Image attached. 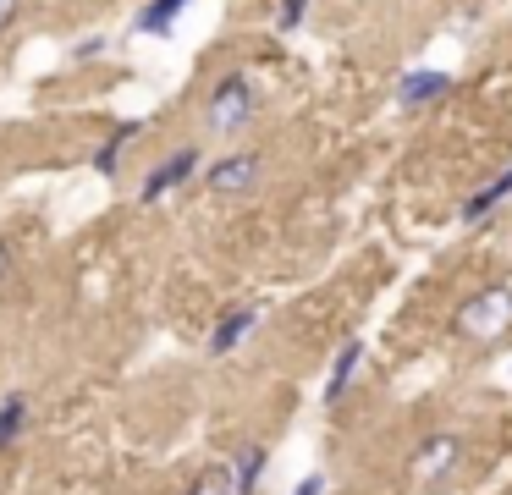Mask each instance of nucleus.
Instances as JSON below:
<instances>
[{"label": "nucleus", "mask_w": 512, "mask_h": 495, "mask_svg": "<svg viewBox=\"0 0 512 495\" xmlns=\"http://www.w3.org/2000/svg\"><path fill=\"white\" fill-rule=\"evenodd\" d=\"M265 468H270V451L259 446V440H248V446H243V451H237V457H232L237 490H243V495H254L259 484H265Z\"/></svg>", "instance_id": "ddd939ff"}, {"label": "nucleus", "mask_w": 512, "mask_h": 495, "mask_svg": "<svg viewBox=\"0 0 512 495\" xmlns=\"http://www.w3.org/2000/svg\"><path fill=\"white\" fill-rule=\"evenodd\" d=\"M452 330L463 341H501L512 330V281L479 286L474 297H463L457 314H452Z\"/></svg>", "instance_id": "f03ea898"}, {"label": "nucleus", "mask_w": 512, "mask_h": 495, "mask_svg": "<svg viewBox=\"0 0 512 495\" xmlns=\"http://www.w3.org/2000/svg\"><path fill=\"white\" fill-rule=\"evenodd\" d=\"M28 429H34V396L23 385H12V391L0 396V451H12Z\"/></svg>", "instance_id": "9d476101"}, {"label": "nucleus", "mask_w": 512, "mask_h": 495, "mask_svg": "<svg viewBox=\"0 0 512 495\" xmlns=\"http://www.w3.org/2000/svg\"><path fill=\"white\" fill-rule=\"evenodd\" d=\"M303 17H309V0H281V11H276V33H298V28H303Z\"/></svg>", "instance_id": "2eb2a0df"}, {"label": "nucleus", "mask_w": 512, "mask_h": 495, "mask_svg": "<svg viewBox=\"0 0 512 495\" xmlns=\"http://www.w3.org/2000/svg\"><path fill=\"white\" fill-rule=\"evenodd\" d=\"M199 171H204V149H199V143H188V149H171L160 165H149V171H144V182H138V204H160L166 193L188 187Z\"/></svg>", "instance_id": "20e7f679"}, {"label": "nucleus", "mask_w": 512, "mask_h": 495, "mask_svg": "<svg viewBox=\"0 0 512 495\" xmlns=\"http://www.w3.org/2000/svg\"><path fill=\"white\" fill-rule=\"evenodd\" d=\"M188 495H243V490H237V473H232V462H215V468H204L199 479L188 484Z\"/></svg>", "instance_id": "4468645a"}, {"label": "nucleus", "mask_w": 512, "mask_h": 495, "mask_svg": "<svg viewBox=\"0 0 512 495\" xmlns=\"http://www.w3.org/2000/svg\"><path fill=\"white\" fill-rule=\"evenodd\" d=\"M138 132H144V121H116V127L100 138V149H94L89 165H94L100 176H116V171H122V154L138 143Z\"/></svg>", "instance_id": "f8f14e48"}, {"label": "nucleus", "mask_w": 512, "mask_h": 495, "mask_svg": "<svg viewBox=\"0 0 512 495\" xmlns=\"http://www.w3.org/2000/svg\"><path fill=\"white\" fill-rule=\"evenodd\" d=\"M446 94H452V72H441V66H413V72H402V83H397V105L402 110H430V105H441Z\"/></svg>", "instance_id": "423d86ee"}, {"label": "nucleus", "mask_w": 512, "mask_h": 495, "mask_svg": "<svg viewBox=\"0 0 512 495\" xmlns=\"http://www.w3.org/2000/svg\"><path fill=\"white\" fill-rule=\"evenodd\" d=\"M12 11H17V0H0V22L12 17Z\"/></svg>", "instance_id": "a211bd4d"}, {"label": "nucleus", "mask_w": 512, "mask_h": 495, "mask_svg": "<svg viewBox=\"0 0 512 495\" xmlns=\"http://www.w3.org/2000/svg\"><path fill=\"white\" fill-rule=\"evenodd\" d=\"M254 325H259V303H237V308H226L221 319H215V330H210V358H232L237 347H243L248 336H254Z\"/></svg>", "instance_id": "0eeeda50"}, {"label": "nucleus", "mask_w": 512, "mask_h": 495, "mask_svg": "<svg viewBox=\"0 0 512 495\" xmlns=\"http://www.w3.org/2000/svg\"><path fill=\"white\" fill-rule=\"evenodd\" d=\"M105 50H111V39H105V33H89V39H78V44H72V61H78V66H89V61H100V55Z\"/></svg>", "instance_id": "dca6fc26"}, {"label": "nucleus", "mask_w": 512, "mask_h": 495, "mask_svg": "<svg viewBox=\"0 0 512 495\" xmlns=\"http://www.w3.org/2000/svg\"><path fill=\"white\" fill-rule=\"evenodd\" d=\"M259 176H265V154L259 149H232V154L204 165V187L215 198H248L259 187Z\"/></svg>", "instance_id": "7ed1b4c3"}, {"label": "nucleus", "mask_w": 512, "mask_h": 495, "mask_svg": "<svg viewBox=\"0 0 512 495\" xmlns=\"http://www.w3.org/2000/svg\"><path fill=\"white\" fill-rule=\"evenodd\" d=\"M0 270H6V237H0Z\"/></svg>", "instance_id": "6ab92c4d"}, {"label": "nucleus", "mask_w": 512, "mask_h": 495, "mask_svg": "<svg viewBox=\"0 0 512 495\" xmlns=\"http://www.w3.org/2000/svg\"><path fill=\"white\" fill-rule=\"evenodd\" d=\"M188 6L193 0H144L138 17H133V33H144V39H166V33L188 17Z\"/></svg>", "instance_id": "9b49d317"}, {"label": "nucleus", "mask_w": 512, "mask_h": 495, "mask_svg": "<svg viewBox=\"0 0 512 495\" xmlns=\"http://www.w3.org/2000/svg\"><path fill=\"white\" fill-rule=\"evenodd\" d=\"M507 198H512V165H507L501 176H490V182L479 187V193H468V198H463V209H457V220H463V226H485V220L496 215L501 204H507Z\"/></svg>", "instance_id": "1a4fd4ad"}, {"label": "nucleus", "mask_w": 512, "mask_h": 495, "mask_svg": "<svg viewBox=\"0 0 512 495\" xmlns=\"http://www.w3.org/2000/svg\"><path fill=\"white\" fill-rule=\"evenodd\" d=\"M457 462H463V440L441 429V435H424V440H419V451H413L408 473H413L419 484H435V479H452Z\"/></svg>", "instance_id": "39448f33"}, {"label": "nucleus", "mask_w": 512, "mask_h": 495, "mask_svg": "<svg viewBox=\"0 0 512 495\" xmlns=\"http://www.w3.org/2000/svg\"><path fill=\"white\" fill-rule=\"evenodd\" d=\"M292 495H325V473H303L298 490H292Z\"/></svg>", "instance_id": "f3484780"}, {"label": "nucleus", "mask_w": 512, "mask_h": 495, "mask_svg": "<svg viewBox=\"0 0 512 495\" xmlns=\"http://www.w3.org/2000/svg\"><path fill=\"white\" fill-rule=\"evenodd\" d=\"M358 369H364V336H347L331 358V374H325V407H336L347 391H353Z\"/></svg>", "instance_id": "6e6552de"}, {"label": "nucleus", "mask_w": 512, "mask_h": 495, "mask_svg": "<svg viewBox=\"0 0 512 495\" xmlns=\"http://www.w3.org/2000/svg\"><path fill=\"white\" fill-rule=\"evenodd\" d=\"M259 110V88L248 72H221L210 88V99H204V127L215 132V138H237V132L254 121Z\"/></svg>", "instance_id": "f257e3e1"}]
</instances>
